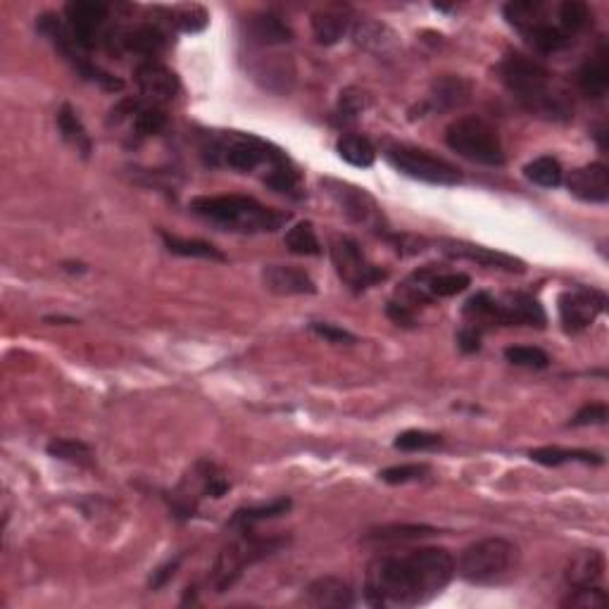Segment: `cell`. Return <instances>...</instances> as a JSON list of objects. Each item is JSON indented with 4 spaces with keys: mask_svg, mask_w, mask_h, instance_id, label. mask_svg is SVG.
I'll return each mask as SVG.
<instances>
[{
    "mask_svg": "<svg viewBox=\"0 0 609 609\" xmlns=\"http://www.w3.org/2000/svg\"><path fill=\"white\" fill-rule=\"evenodd\" d=\"M455 574V557L445 548L379 555L367 567L364 600L379 609L419 607L438 598Z\"/></svg>",
    "mask_w": 609,
    "mask_h": 609,
    "instance_id": "obj_1",
    "label": "cell"
},
{
    "mask_svg": "<svg viewBox=\"0 0 609 609\" xmlns=\"http://www.w3.org/2000/svg\"><path fill=\"white\" fill-rule=\"evenodd\" d=\"M500 77L507 91L531 115L552 119V122H564L571 117L567 93L555 84L552 74L538 60L510 53L500 62Z\"/></svg>",
    "mask_w": 609,
    "mask_h": 609,
    "instance_id": "obj_2",
    "label": "cell"
},
{
    "mask_svg": "<svg viewBox=\"0 0 609 609\" xmlns=\"http://www.w3.org/2000/svg\"><path fill=\"white\" fill-rule=\"evenodd\" d=\"M188 210L205 222L219 226L234 234H274L291 222V215L284 210L262 205L250 196H198L188 203Z\"/></svg>",
    "mask_w": 609,
    "mask_h": 609,
    "instance_id": "obj_3",
    "label": "cell"
},
{
    "mask_svg": "<svg viewBox=\"0 0 609 609\" xmlns=\"http://www.w3.org/2000/svg\"><path fill=\"white\" fill-rule=\"evenodd\" d=\"M200 155L210 167H226L241 174L265 169V177L272 169L291 162L284 150L276 148L274 143L255 134H243V131H210L200 143Z\"/></svg>",
    "mask_w": 609,
    "mask_h": 609,
    "instance_id": "obj_4",
    "label": "cell"
},
{
    "mask_svg": "<svg viewBox=\"0 0 609 609\" xmlns=\"http://www.w3.org/2000/svg\"><path fill=\"white\" fill-rule=\"evenodd\" d=\"M464 317L472 319V326H536L543 329L548 324L541 300L529 293H476L464 303ZM483 331V329H481Z\"/></svg>",
    "mask_w": 609,
    "mask_h": 609,
    "instance_id": "obj_5",
    "label": "cell"
},
{
    "mask_svg": "<svg viewBox=\"0 0 609 609\" xmlns=\"http://www.w3.org/2000/svg\"><path fill=\"white\" fill-rule=\"evenodd\" d=\"M505 20L521 34V39L538 53H560L571 46V36L562 29L557 17V5L543 3V0H517L507 3Z\"/></svg>",
    "mask_w": 609,
    "mask_h": 609,
    "instance_id": "obj_6",
    "label": "cell"
},
{
    "mask_svg": "<svg viewBox=\"0 0 609 609\" xmlns=\"http://www.w3.org/2000/svg\"><path fill=\"white\" fill-rule=\"evenodd\" d=\"M519 564V548L505 538H483L462 550L455 571L474 586H491L512 574Z\"/></svg>",
    "mask_w": 609,
    "mask_h": 609,
    "instance_id": "obj_7",
    "label": "cell"
},
{
    "mask_svg": "<svg viewBox=\"0 0 609 609\" xmlns=\"http://www.w3.org/2000/svg\"><path fill=\"white\" fill-rule=\"evenodd\" d=\"M286 543V538H262L255 536L253 529H241V536H238L236 541H231L217 555L215 567H212L210 579L207 581L215 588V593H226V590L236 586V581L241 579L243 571L253 567L255 562L279 552Z\"/></svg>",
    "mask_w": 609,
    "mask_h": 609,
    "instance_id": "obj_8",
    "label": "cell"
},
{
    "mask_svg": "<svg viewBox=\"0 0 609 609\" xmlns=\"http://www.w3.org/2000/svg\"><path fill=\"white\" fill-rule=\"evenodd\" d=\"M445 143L460 158L486 167L505 165V148H502L500 131L483 117H460L445 131Z\"/></svg>",
    "mask_w": 609,
    "mask_h": 609,
    "instance_id": "obj_9",
    "label": "cell"
},
{
    "mask_svg": "<svg viewBox=\"0 0 609 609\" xmlns=\"http://www.w3.org/2000/svg\"><path fill=\"white\" fill-rule=\"evenodd\" d=\"M36 29H39L41 34L46 36V39L50 41V46L58 50V53L62 55V60L69 62V65H72V69L79 74L81 79L91 81V84H98L100 89H105V91H122L124 89L122 79L112 77L110 72L100 69L96 62L89 58V50H84L77 41H74V36L69 34L65 20H60L58 15H53V12H46V15H41L39 22H36Z\"/></svg>",
    "mask_w": 609,
    "mask_h": 609,
    "instance_id": "obj_10",
    "label": "cell"
},
{
    "mask_svg": "<svg viewBox=\"0 0 609 609\" xmlns=\"http://www.w3.org/2000/svg\"><path fill=\"white\" fill-rule=\"evenodd\" d=\"M386 160L398 169L405 177L424 181L431 186H457L462 184V174L448 160L438 158L424 148L405 146V143H393L386 148Z\"/></svg>",
    "mask_w": 609,
    "mask_h": 609,
    "instance_id": "obj_11",
    "label": "cell"
},
{
    "mask_svg": "<svg viewBox=\"0 0 609 609\" xmlns=\"http://www.w3.org/2000/svg\"><path fill=\"white\" fill-rule=\"evenodd\" d=\"M165 110L143 98H127L110 110L108 127L119 136L124 146H138L150 136L165 129Z\"/></svg>",
    "mask_w": 609,
    "mask_h": 609,
    "instance_id": "obj_12",
    "label": "cell"
},
{
    "mask_svg": "<svg viewBox=\"0 0 609 609\" xmlns=\"http://www.w3.org/2000/svg\"><path fill=\"white\" fill-rule=\"evenodd\" d=\"M331 262H334L336 274L341 276L343 284L355 293L367 291V288H372L379 284V281L386 279L384 269L367 260V255L362 253L360 243H357L355 238H336V241L331 243Z\"/></svg>",
    "mask_w": 609,
    "mask_h": 609,
    "instance_id": "obj_13",
    "label": "cell"
},
{
    "mask_svg": "<svg viewBox=\"0 0 609 609\" xmlns=\"http://www.w3.org/2000/svg\"><path fill=\"white\" fill-rule=\"evenodd\" d=\"M322 188L341 207V212L350 222L360 224L369 231H376V234H388L384 212H381V207L376 205V200L364 188L336 179H322Z\"/></svg>",
    "mask_w": 609,
    "mask_h": 609,
    "instance_id": "obj_14",
    "label": "cell"
},
{
    "mask_svg": "<svg viewBox=\"0 0 609 609\" xmlns=\"http://www.w3.org/2000/svg\"><path fill=\"white\" fill-rule=\"evenodd\" d=\"M562 326L567 334H581L588 326L598 322L607 310V295L593 286H571L560 293L557 300Z\"/></svg>",
    "mask_w": 609,
    "mask_h": 609,
    "instance_id": "obj_15",
    "label": "cell"
},
{
    "mask_svg": "<svg viewBox=\"0 0 609 609\" xmlns=\"http://www.w3.org/2000/svg\"><path fill=\"white\" fill-rule=\"evenodd\" d=\"M110 8L93 0H74L65 5V24L74 41L84 50H93L105 46L110 39L108 27Z\"/></svg>",
    "mask_w": 609,
    "mask_h": 609,
    "instance_id": "obj_16",
    "label": "cell"
},
{
    "mask_svg": "<svg viewBox=\"0 0 609 609\" xmlns=\"http://www.w3.org/2000/svg\"><path fill=\"white\" fill-rule=\"evenodd\" d=\"M229 491V481L219 472L212 462H198L191 469V474L181 481V486L174 493V512L177 517L188 519L196 512L198 502L203 498H222Z\"/></svg>",
    "mask_w": 609,
    "mask_h": 609,
    "instance_id": "obj_17",
    "label": "cell"
},
{
    "mask_svg": "<svg viewBox=\"0 0 609 609\" xmlns=\"http://www.w3.org/2000/svg\"><path fill=\"white\" fill-rule=\"evenodd\" d=\"M134 81L141 98L148 100V103L158 105V108L172 103L181 91V81L177 77V72L169 69L167 65H162L158 60L138 62L134 69Z\"/></svg>",
    "mask_w": 609,
    "mask_h": 609,
    "instance_id": "obj_18",
    "label": "cell"
},
{
    "mask_svg": "<svg viewBox=\"0 0 609 609\" xmlns=\"http://www.w3.org/2000/svg\"><path fill=\"white\" fill-rule=\"evenodd\" d=\"M438 250L448 257L476 262V265L488 267V269H500V272L521 274L526 269L524 262L517 260V257L500 253V250H493V248L474 246V243H467V241H452V238H443V241H438Z\"/></svg>",
    "mask_w": 609,
    "mask_h": 609,
    "instance_id": "obj_19",
    "label": "cell"
},
{
    "mask_svg": "<svg viewBox=\"0 0 609 609\" xmlns=\"http://www.w3.org/2000/svg\"><path fill=\"white\" fill-rule=\"evenodd\" d=\"M567 188L571 196H576L583 203L605 205L609 200V172L605 165L593 162V165L579 167L569 174Z\"/></svg>",
    "mask_w": 609,
    "mask_h": 609,
    "instance_id": "obj_20",
    "label": "cell"
},
{
    "mask_svg": "<svg viewBox=\"0 0 609 609\" xmlns=\"http://www.w3.org/2000/svg\"><path fill=\"white\" fill-rule=\"evenodd\" d=\"M262 284L274 295H312L317 284L305 269L293 265H269L262 272Z\"/></svg>",
    "mask_w": 609,
    "mask_h": 609,
    "instance_id": "obj_21",
    "label": "cell"
},
{
    "mask_svg": "<svg viewBox=\"0 0 609 609\" xmlns=\"http://www.w3.org/2000/svg\"><path fill=\"white\" fill-rule=\"evenodd\" d=\"M305 605L317 609H345L355 605V593L343 579H336V576H319V579H315L305 588Z\"/></svg>",
    "mask_w": 609,
    "mask_h": 609,
    "instance_id": "obj_22",
    "label": "cell"
},
{
    "mask_svg": "<svg viewBox=\"0 0 609 609\" xmlns=\"http://www.w3.org/2000/svg\"><path fill=\"white\" fill-rule=\"evenodd\" d=\"M576 84L586 98H605L609 91V50L605 43L598 46L595 53L583 62L579 74H576Z\"/></svg>",
    "mask_w": 609,
    "mask_h": 609,
    "instance_id": "obj_23",
    "label": "cell"
},
{
    "mask_svg": "<svg viewBox=\"0 0 609 609\" xmlns=\"http://www.w3.org/2000/svg\"><path fill=\"white\" fill-rule=\"evenodd\" d=\"M246 36L250 43H257L262 48H272V46H284L293 39V31L288 24L281 20V17L272 15V12H260V15H250L246 22Z\"/></svg>",
    "mask_w": 609,
    "mask_h": 609,
    "instance_id": "obj_24",
    "label": "cell"
},
{
    "mask_svg": "<svg viewBox=\"0 0 609 609\" xmlns=\"http://www.w3.org/2000/svg\"><path fill=\"white\" fill-rule=\"evenodd\" d=\"M605 555L600 550H581L579 555L571 557L567 567V583L571 588H590L600 586L605 579Z\"/></svg>",
    "mask_w": 609,
    "mask_h": 609,
    "instance_id": "obj_25",
    "label": "cell"
},
{
    "mask_svg": "<svg viewBox=\"0 0 609 609\" xmlns=\"http://www.w3.org/2000/svg\"><path fill=\"white\" fill-rule=\"evenodd\" d=\"M350 27V8H343V5H329V8H322L312 17V29H315V36L319 43L324 46H334L343 39V34Z\"/></svg>",
    "mask_w": 609,
    "mask_h": 609,
    "instance_id": "obj_26",
    "label": "cell"
},
{
    "mask_svg": "<svg viewBox=\"0 0 609 609\" xmlns=\"http://www.w3.org/2000/svg\"><path fill=\"white\" fill-rule=\"evenodd\" d=\"M438 529L426 524H388L381 529L369 531L364 536V543L372 545H403V543H414L424 541V538L436 536Z\"/></svg>",
    "mask_w": 609,
    "mask_h": 609,
    "instance_id": "obj_27",
    "label": "cell"
},
{
    "mask_svg": "<svg viewBox=\"0 0 609 609\" xmlns=\"http://www.w3.org/2000/svg\"><path fill=\"white\" fill-rule=\"evenodd\" d=\"M58 131L62 136V141L69 143L81 158H91L93 153V141L89 136V131H86L84 124H81V119L77 115V110L72 108V105H62L58 110Z\"/></svg>",
    "mask_w": 609,
    "mask_h": 609,
    "instance_id": "obj_28",
    "label": "cell"
},
{
    "mask_svg": "<svg viewBox=\"0 0 609 609\" xmlns=\"http://www.w3.org/2000/svg\"><path fill=\"white\" fill-rule=\"evenodd\" d=\"M469 84L460 77H443L438 79L436 84H433V91L429 96V103H426V108L429 110H452V108H460L469 100Z\"/></svg>",
    "mask_w": 609,
    "mask_h": 609,
    "instance_id": "obj_29",
    "label": "cell"
},
{
    "mask_svg": "<svg viewBox=\"0 0 609 609\" xmlns=\"http://www.w3.org/2000/svg\"><path fill=\"white\" fill-rule=\"evenodd\" d=\"M291 498H279L272 500L269 505H257V507H243V510H236L234 517L229 519V529H255L257 524H262V521L276 519L281 517V514H286L291 510Z\"/></svg>",
    "mask_w": 609,
    "mask_h": 609,
    "instance_id": "obj_30",
    "label": "cell"
},
{
    "mask_svg": "<svg viewBox=\"0 0 609 609\" xmlns=\"http://www.w3.org/2000/svg\"><path fill=\"white\" fill-rule=\"evenodd\" d=\"M529 457L533 462L545 464V467H560V464L569 462H583V464H605V457L600 452H590V450H567V448H536L529 452Z\"/></svg>",
    "mask_w": 609,
    "mask_h": 609,
    "instance_id": "obj_31",
    "label": "cell"
},
{
    "mask_svg": "<svg viewBox=\"0 0 609 609\" xmlns=\"http://www.w3.org/2000/svg\"><path fill=\"white\" fill-rule=\"evenodd\" d=\"M336 150H338V155L348 162V165L360 167V169L372 167L376 160L374 143L369 141L367 136H360V134H343L336 141Z\"/></svg>",
    "mask_w": 609,
    "mask_h": 609,
    "instance_id": "obj_32",
    "label": "cell"
},
{
    "mask_svg": "<svg viewBox=\"0 0 609 609\" xmlns=\"http://www.w3.org/2000/svg\"><path fill=\"white\" fill-rule=\"evenodd\" d=\"M162 241H165V248L169 253L181 255V257H196V260H210V262H226V255L222 250L212 246L207 241H198V238H179V236H169L162 231Z\"/></svg>",
    "mask_w": 609,
    "mask_h": 609,
    "instance_id": "obj_33",
    "label": "cell"
},
{
    "mask_svg": "<svg viewBox=\"0 0 609 609\" xmlns=\"http://www.w3.org/2000/svg\"><path fill=\"white\" fill-rule=\"evenodd\" d=\"M284 243H286V248L295 255H307V257L322 255V246H319L315 224L312 222L293 224L291 229L286 231Z\"/></svg>",
    "mask_w": 609,
    "mask_h": 609,
    "instance_id": "obj_34",
    "label": "cell"
},
{
    "mask_svg": "<svg viewBox=\"0 0 609 609\" xmlns=\"http://www.w3.org/2000/svg\"><path fill=\"white\" fill-rule=\"evenodd\" d=\"M524 177L533 181L536 186L557 188L564 181V169L560 165V160L550 158V155H543V158H536L524 167Z\"/></svg>",
    "mask_w": 609,
    "mask_h": 609,
    "instance_id": "obj_35",
    "label": "cell"
},
{
    "mask_svg": "<svg viewBox=\"0 0 609 609\" xmlns=\"http://www.w3.org/2000/svg\"><path fill=\"white\" fill-rule=\"evenodd\" d=\"M48 455L77 467H93V450L74 438H55L53 443H48Z\"/></svg>",
    "mask_w": 609,
    "mask_h": 609,
    "instance_id": "obj_36",
    "label": "cell"
},
{
    "mask_svg": "<svg viewBox=\"0 0 609 609\" xmlns=\"http://www.w3.org/2000/svg\"><path fill=\"white\" fill-rule=\"evenodd\" d=\"M557 17H560L562 29L574 39L576 34H581L583 29L593 22V12L586 3L581 0H564V3H557Z\"/></svg>",
    "mask_w": 609,
    "mask_h": 609,
    "instance_id": "obj_37",
    "label": "cell"
},
{
    "mask_svg": "<svg viewBox=\"0 0 609 609\" xmlns=\"http://www.w3.org/2000/svg\"><path fill=\"white\" fill-rule=\"evenodd\" d=\"M507 362L517 364V367L526 369H548L550 367V357L545 350L533 348V345H510L505 350Z\"/></svg>",
    "mask_w": 609,
    "mask_h": 609,
    "instance_id": "obj_38",
    "label": "cell"
},
{
    "mask_svg": "<svg viewBox=\"0 0 609 609\" xmlns=\"http://www.w3.org/2000/svg\"><path fill=\"white\" fill-rule=\"evenodd\" d=\"M443 445V436L431 431H405L395 438V448L405 450V452H424V450H436Z\"/></svg>",
    "mask_w": 609,
    "mask_h": 609,
    "instance_id": "obj_39",
    "label": "cell"
},
{
    "mask_svg": "<svg viewBox=\"0 0 609 609\" xmlns=\"http://www.w3.org/2000/svg\"><path fill=\"white\" fill-rule=\"evenodd\" d=\"M388 27H384V24H376V22H364V24H357L355 29V41L360 43L362 48L372 50V53L381 55L386 53L388 46H393V41H381L384 39V34H388Z\"/></svg>",
    "mask_w": 609,
    "mask_h": 609,
    "instance_id": "obj_40",
    "label": "cell"
},
{
    "mask_svg": "<svg viewBox=\"0 0 609 609\" xmlns=\"http://www.w3.org/2000/svg\"><path fill=\"white\" fill-rule=\"evenodd\" d=\"M169 24L181 31H203L207 27V12L200 5H184L169 12Z\"/></svg>",
    "mask_w": 609,
    "mask_h": 609,
    "instance_id": "obj_41",
    "label": "cell"
},
{
    "mask_svg": "<svg viewBox=\"0 0 609 609\" xmlns=\"http://www.w3.org/2000/svg\"><path fill=\"white\" fill-rule=\"evenodd\" d=\"M431 472L429 464H398V467H388L379 474V479L391 486H403V483H412L424 479Z\"/></svg>",
    "mask_w": 609,
    "mask_h": 609,
    "instance_id": "obj_42",
    "label": "cell"
},
{
    "mask_svg": "<svg viewBox=\"0 0 609 609\" xmlns=\"http://www.w3.org/2000/svg\"><path fill=\"white\" fill-rule=\"evenodd\" d=\"M562 605L564 607H583V609H602V607H607V593L600 586L574 588Z\"/></svg>",
    "mask_w": 609,
    "mask_h": 609,
    "instance_id": "obj_43",
    "label": "cell"
},
{
    "mask_svg": "<svg viewBox=\"0 0 609 609\" xmlns=\"http://www.w3.org/2000/svg\"><path fill=\"white\" fill-rule=\"evenodd\" d=\"M607 417H609L607 405L605 403H593V405L581 407V410L574 414V419H571V426H598V424H605Z\"/></svg>",
    "mask_w": 609,
    "mask_h": 609,
    "instance_id": "obj_44",
    "label": "cell"
},
{
    "mask_svg": "<svg viewBox=\"0 0 609 609\" xmlns=\"http://www.w3.org/2000/svg\"><path fill=\"white\" fill-rule=\"evenodd\" d=\"M310 329H312V334H317L319 338H324V341H329V343H355L357 341L350 331H345L336 324L315 322V324H310Z\"/></svg>",
    "mask_w": 609,
    "mask_h": 609,
    "instance_id": "obj_45",
    "label": "cell"
},
{
    "mask_svg": "<svg viewBox=\"0 0 609 609\" xmlns=\"http://www.w3.org/2000/svg\"><path fill=\"white\" fill-rule=\"evenodd\" d=\"M181 560H184V555L174 557V560H169L167 564H162L160 569H155V571H153V576H150V590H160V588H165L167 583L172 581V576L177 574V569H179Z\"/></svg>",
    "mask_w": 609,
    "mask_h": 609,
    "instance_id": "obj_46",
    "label": "cell"
},
{
    "mask_svg": "<svg viewBox=\"0 0 609 609\" xmlns=\"http://www.w3.org/2000/svg\"><path fill=\"white\" fill-rule=\"evenodd\" d=\"M481 338H483V331L479 329V326H464V329L457 334V345H460L462 353H479L481 350Z\"/></svg>",
    "mask_w": 609,
    "mask_h": 609,
    "instance_id": "obj_47",
    "label": "cell"
},
{
    "mask_svg": "<svg viewBox=\"0 0 609 609\" xmlns=\"http://www.w3.org/2000/svg\"><path fill=\"white\" fill-rule=\"evenodd\" d=\"M386 312H388V317H391L395 324L405 326V329H412V326L417 324V317H414L412 307L405 305V303H388Z\"/></svg>",
    "mask_w": 609,
    "mask_h": 609,
    "instance_id": "obj_48",
    "label": "cell"
},
{
    "mask_svg": "<svg viewBox=\"0 0 609 609\" xmlns=\"http://www.w3.org/2000/svg\"><path fill=\"white\" fill-rule=\"evenodd\" d=\"M341 108H343L345 119H353L355 115H360L364 108V93L345 91V96L341 98Z\"/></svg>",
    "mask_w": 609,
    "mask_h": 609,
    "instance_id": "obj_49",
    "label": "cell"
}]
</instances>
